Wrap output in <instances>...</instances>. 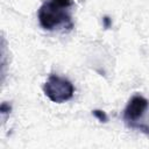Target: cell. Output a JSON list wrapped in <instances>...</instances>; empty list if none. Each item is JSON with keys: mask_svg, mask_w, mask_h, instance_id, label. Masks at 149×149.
<instances>
[{"mask_svg": "<svg viewBox=\"0 0 149 149\" xmlns=\"http://www.w3.org/2000/svg\"><path fill=\"white\" fill-rule=\"evenodd\" d=\"M73 6V0H48L38 9L37 16L40 24L45 30H54L58 27L71 30L73 23L70 15V7Z\"/></svg>", "mask_w": 149, "mask_h": 149, "instance_id": "obj_1", "label": "cell"}, {"mask_svg": "<svg viewBox=\"0 0 149 149\" xmlns=\"http://www.w3.org/2000/svg\"><path fill=\"white\" fill-rule=\"evenodd\" d=\"M43 92L52 102L62 104L73 97L74 87L69 79L57 74H50L43 85Z\"/></svg>", "mask_w": 149, "mask_h": 149, "instance_id": "obj_2", "label": "cell"}, {"mask_svg": "<svg viewBox=\"0 0 149 149\" xmlns=\"http://www.w3.org/2000/svg\"><path fill=\"white\" fill-rule=\"evenodd\" d=\"M148 107H149L148 99H146L140 94L133 95L129 99L123 111V120L130 128L140 129L141 132L149 134V126L146 123H140V120L143 118Z\"/></svg>", "mask_w": 149, "mask_h": 149, "instance_id": "obj_3", "label": "cell"}, {"mask_svg": "<svg viewBox=\"0 0 149 149\" xmlns=\"http://www.w3.org/2000/svg\"><path fill=\"white\" fill-rule=\"evenodd\" d=\"M92 114H93L100 122H107V120H108L106 113H105L104 111H101V109H94V111H92Z\"/></svg>", "mask_w": 149, "mask_h": 149, "instance_id": "obj_4", "label": "cell"}, {"mask_svg": "<svg viewBox=\"0 0 149 149\" xmlns=\"http://www.w3.org/2000/svg\"><path fill=\"white\" fill-rule=\"evenodd\" d=\"M10 109H12V107H10V105L7 104V102H2L1 106H0V112H1V114H7V113L10 112Z\"/></svg>", "mask_w": 149, "mask_h": 149, "instance_id": "obj_5", "label": "cell"}, {"mask_svg": "<svg viewBox=\"0 0 149 149\" xmlns=\"http://www.w3.org/2000/svg\"><path fill=\"white\" fill-rule=\"evenodd\" d=\"M102 24H104V27H105L106 29H108V28H111V26H112V20H111L108 16H104V17H102Z\"/></svg>", "mask_w": 149, "mask_h": 149, "instance_id": "obj_6", "label": "cell"}]
</instances>
